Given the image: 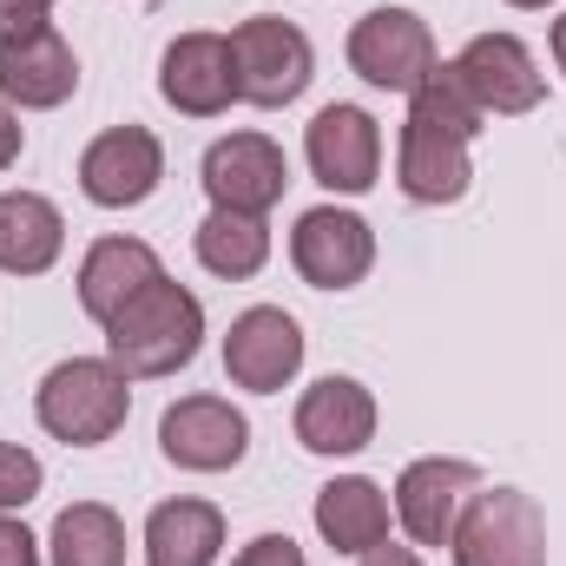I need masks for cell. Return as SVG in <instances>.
Wrapping results in <instances>:
<instances>
[{"instance_id":"9","label":"cell","mask_w":566,"mask_h":566,"mask_svg":"<svg viewBox=\"0 0 566 566\" xmlns=\"http://www.w3.org/2000/svg\"><path fill=\"white\" fill-rule=\"evenodd\" d=\"M158 93L191 113V119H218L238 99V60L224 33H178L158 60Z\"/></svg>"},{"instance_id":"16","label":"cell","mask_w":566,"mask_h":566,"mask_svg":"<svg viewBox=\"0 0 566 566\" xmlns=\"http://www.w3.org/2000/svg\"><path fill=\"white\" fill-rule=\"evenodd\" d=\"M376 434V396L349 376H323L296 402V441L310 454H356Z\"/></svg>"},{"instance_id":"3","label":"cell","mask_w":566,"mask_h":566,"mask_svg":"<svg viewBox=\"0 0 566 566\" xmlns=\"http://www.w3.org/2000/svg\"><path fill=\"white\" fill-rule=\"evenodd\" d=\"M448 547L454 566H547V521L521 488H474Z\"/></svg>"},{"instance_id":"26","label":"cell","mask_w":566,"mask_h":566,"mask_svg":"<svg viewBox=\"0 0 566 566\" xmlns=\"http://www.w3.org/2000/svg\"><path fill=\"white\" fill-rule=\"evenodd\" d=\"M231 566H310V560H303V547L290 534H264V541H251Z\"/></svg>"},{"instance_id":"22","label":"cell","mask_w":566,"mask_h":566,"mask_svg":"<svg viewBox=\"0 0 566 566\" xmlns=\"http://www.w3.org/2000/svg\"><path fill=\"white\" fill-rule=\"evenodd\" d=\"M264 258H271L264 218H251V211H211V218L198 224V264H205L211 277H231V283L258 277Z\"/></svg>"},{"instance_id":"18","label":"cell","mask_w":566,"mask_h":566,"mask_svg":"<svg viewBox=\"0 0 566 566\" xmlns=\"http://www.w3.org/2000/svg\"><path fill=\"white\" fill-rule=\"evenodd\" d=\"M73 86H80V60H73V46L53 27L33 33L27 46H7L0 53V93L13 106H27V113H46V106L73 99Z\"/></svg>"},{"instance_id":"31","label":"cell","mask_w":566,"mask_h":566,"mask_svg":"<svg viewBox=\"0 0 566 566\" xmlns=\"http://www.w3.org/2000/svg\"><path fill=\"white\" fill-rule=\"evenodd\" d=\"M514 7H547V0H514Z\"/></svg>"},{"instance_id":"7","label":"cell","mask_w":566,"mask_h":566,"mask_svg":"<svg viewBox=\"0 0 566 566\" xmlns=\"http://www.w3.org/2000/svg\"><path fill=\"white\" fill-rule=\"evenodd\" d=\"M290 264H296V277L316 283V290H349V283L369 277L376 238H369V224H363L356 211L316 205V211H303L296 231H290Z\"/></svg>"},{"instance_id":"12","label":"cell","mask_w":566,"mask_h":566,"mask_svg":"<svg viewBox=\"0 0 566 566\" xmlns=\"http://www.w3.org/2000/svg\"><path fill=\"white\" fill-rule=\"evenodd\" d=\"M296 369H303V329H296V316L258 303V310H244V316L231 323V336H224V376H231L238 389L277 396Z\"/></svg>"},{"instance_id":"25","label":"cell","mask_w":566,"mask_h":566,"mask_svg":"<svg viewBox=\"0 0 566 566\" xmlns=\"http://www.w3.org/2000/svg\"><path fill=\"white\" fill-rule=\"evenodd\" d=\"M46 33V0H0V53Z\"/></svg>"},{"instance_id":"6","label":"cell","mask_w":566,"mask_h":566,"mask_svg":"<svg viewBox=\"0 0 566 566\" xmlns=\"http://www.w3.org/2000/svg\"><path fill=\"white\" fill-rule=\"evenodd\" d=\"M231 60H238V99L271 106V113L310 86V66H316L310 40L290 20H271V13H258V20H244L231 33Z\"/></svg>"},{"instance_id":"4","label":"cell","mask_w":566,"mask_h":566,"mask_svg":"<svg viewBox=\"0 0 566 566\" xmlns=\"http://www.w3.org/2000/svg\"><path fill=\"white\" fill-rule=\"evenodd\" d=\"M349 66H356L369 86H382V93H409V99L441 73V60H434V33H428L422 13H409V7H376V13H363L356 33H349Z\"/></svg>"},{"instance_id":"2","label":"cell","mask_w":566,"mask_h":566,"mask_svg":"<svg viewBox=\"0 0 566 566\" xmlns=\"http://www.w3.org/2000/svg\"><path fill=\"white\" fill-rule=\"evenodd\" d=\"M33 409H40V428H46V434H60V441H73V448H99V441H113V434L126 428L133 389H126V376H119L113 363L73 356V363H60V369L40 382Z\"/></svg>"},{"instance_id":"29","label":"cell","mask_w":566,"mask_h":566,"mask_svg":"<svg viewBox=\"0 0 566 566\" xmlns=\"http://www.w3.org/2000/svg\"><path fill=\"white\" fill-rule=\"evenodd\" d=\"M363 566H422V560H416V547H389V541H382V547L363 554Z\"/></svg>"},{"instance_id":"28","label":"cell","mask_w":566,"mask_h":566,"mask_svg":"<svg viewBox=\"0 0 566 566\" xmlns=\"http://www.w3.org/2000/svg\"><path fill=\"white\" fill-rule=\"evenodd\" d=\"M20 145H27V133H20V119H13V113L0 106V171H7L13 158H20Z\"/></svg>"},{"instance_id":"20","label":"cell","mask_w":566,"mask_h":566,"mask_svg":"<svg viewBox=\"0 0 566 566\" xmlns=\"http://www.w3.org/2000/svg\"><path fill=\"white\" fill-rule=\"evenodd\" d=\"M316 534L336 547V554H369L389 541V501L376 481L363 474H343L316 494Z\"/></svg>"},{"instance_id":"8","label":"cell","mask_w":566,"mask_h":566,"mask_svg":"<svg viewBox=\"0 0 566 566\" xmlns=\"http://www.w3.org/2000/svg\"><path fill=\"white\" fill-rule=\"evenodd\" d=\"M158 448H165V461H178V468H191V474H224V468L244 461L251 422H244L224 396H185V402L165 409Z\"/></svg>"},{"instance_id":"13","label":"cell","mask_w":566,"mask_h":566,"mask_svg":"<svg viewBox=\"0 0 566 566\" xmlns=\"http://www.w3.org/2000/svg\"><path fill=\"white\" fill-rule=\"evenodd\" d=\"M310 171H316V185H329V191H369L376 185V171H382V133H376V119L363 113V106H323L316 119H310Z\"/></svg>"},{"instance_id":"24","label":"cell","mask_w":566,"mask_h":566,"mask_svg":"<svg viewBox=\"0 0 566 566\" xmlns=\"http://www.w3.org/2000/svg\"><path fill=\"white\" fill-rule=\"evenodd\" d=\"M40 494V461L20 441H0V507H27Z\"/></svg>"},{"instance_id":"15","label":"cell","mask_w":566,"mask_h":566,"mask_svg":"<svg viewBox=\"0 0 566 566\" xmlns=\"http://www.w3.org/2000/svg\"><path fill=\"white\" fill-rule=\"evenodd\" d=\"M474 165H468V139L448 133L441 119H428L422 106H409V126H402V191L416 205H454L468 191Z\"/></svg>"},{"instance_id":"11","label":"cell","mask_w":566,"mask_h":566,"mask_svg":"<svg viewBox=\"0 0 566 566\" xmlns=\"http://www.w3.org/2000/svg\"><path fill=\"white\" fill-rule=\"evenodd\" d=\"M165 178V151L145 126H113L86 145L80 158V191L106 211H126V205H145Z\"/></svg>"},{"instance_id":"30","label":"cell","mask_w":566,"mask_h":566,"mask_svg":"<svg viewBox=\"0 0 566 566\" xmlns=\"http://www.w3.org/2000/svg\"><path fill=\"white\" fill-rule=\"evenodd\" d=\"M554 60H560V73H566V13L554 20Z\"/></svg>"},{"instance_id":"19","label":"cell","mask_w":566,"mask_h":566,"mask_svg":"<svg viewBox=\"0 0 566 566\" xmlns=\"http://www.w3.org/2000/svg\"><path fill=\"white\" fill-rule=\"evenodd\" d=\"M66 244V218L40 191H0V271L40 277Z\"/></svg>"},{"instance_id":"23","label":"cell","mask_w":566,"mask_h":566,"mask_svg":"<svg viewBox=\"0 0 566 566\" xmlns=\"http://www.w3.org/2000/svg\"><path fill=\"white\" fill-rule=\"evenodd\" d=\"M53 566H126V527L99 501H73L53 521Z\"/></svg>"},{"instance_id":"14","label":"cell","mask_w":566,"mask_h":566,"mask_svg":"<svg viewBox=\"0 0 566 566\" xmlns=\"http://www.w3.org/2000/svg\"><path fill=\"white\" fill-rule=\"evenodd\" d=\"M474 488H481L474 461H441V454H428L416 468H402V481H396V514H402V527L416 534V547H448V541H454V521H461V507L474 501Z\"/></svg>"},{"instance_id":"10","label":"cell","mask_w":566,"mask_h":566,"mask_svg":"<svg viewBox=\"0 0 566 566\" xmlns=\"http://www.w3.org/2000/svg\"><path fill=\"white\" fill-rule=\"evenodd\" d=\"M283 185H290V165H283V151L264 133H231V139H218L205 151V191H211L218 211L264 218L283 198Z\"/></svg>"},{"instance_id":"27","label":"cell","mask_w":566,"mask_h":566,"mask_svg":"<svg viewBox=\"0 0 566 566\" xmlns=\"http://www.w3.org/2000/svg\"><path fill=\"white\" fill-rule=\"evenodd\" d=\"M0 566H40V547L20 521H0Z\"/></svg>"},{"instance_id":"1","label":"cell","mask_w":566,"mask_h":566,"mask_svg":"<svg viewBox=\"0 0 566 566\" xmlns=\"http://www.w3.org/2000/svg\"><path fill=\"white\" fill-rule=\"evenodd\" d=\"M198 336H205V310L171 277L145 283L139 296L106 323V349H113V369L126 382L133 376H178L198 356Z\"/></svg>"},{"instance_id":"17","label":"cell","mask_w":566,"mask_h":566,"mask_svg":"<svg viewBox=\"0 0 566 566\" xmlns=\"http://www.w3.org/2000/svg\"><path fill=\"white\" fill-rule=\"evenodd\" d=\"M158 277L165 271H158V251L151 244H139V238H99L86 251V264H80V310L93 323H113L145 283H158Z\"/></svg>"},{"instance_id":"5","label":"cell","mask_w":566,"mask_h":566,"mask_svg":"<svg viewBox=\"0 0 566 566\" xmlns=\"http://www.w3.org/2000/svg\"><path fill=\"white\" fill-rule=\"evenodd\" d=\"M448 73H454V86L481 106V119L534 113V106H541V93H547V80H541L534 53H527L514 33H481V40H468V46H461V60H454Z\"/></svg>"},{"instance_id":"21","label":"cell","mask_w":566,"mask_h":566,"mask_svg":"<svg viewBox=\"0 0 566 566\" xmlns=\"http://www.w3.org/2000/svg\"><path fill=\"white\" fill-rule=\"evenodd\" d=\"M224 547V514L211 501H165L145 521V566H211Z\"/></svg>"}]
</instances>
